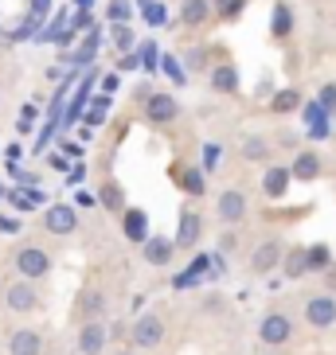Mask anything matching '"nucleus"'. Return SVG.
Wrapping results in <instances>:
<instances>
[{"label": "nucleus", "instance_id": "f257e3e1", "mask_svg": "<svg viewBox=\"0 0 336 355\" xmlns=\"http://www.w3.org/2000/svg\"><path fill=\"white\" fill-rule=\"evenodd\" d=\"M289 336H294V320H289L285 313H270L262 324H258V340H262V344H270V347L289 344Z\"/></svg>", "mask_w": 336, "mask_h": 355}, {"label": "nucleus", "instance_id": "f03ea898", "mask_svg": "<svg viewBox=\"0 0 336 355\" xmlns=\"http://www.w3.org/2000/svg\"><path fill=\"white\" fill-rule=\"evenodd\" d=\"M16 270H20L28 282H35V277H47V273H51V258H47L40 246H24V250L16 254Z\"/></svg>", "mask_w": 336, "mask_h": 355}, {"label": "nucleus", "instance_id": "7ed1b4c3", "mask_svg": "<svg viewBox=\"0 0 336 355\" xmlns=\"http://www.w3.org/2000/svg\"><path fill=\"white\" fill-rule=\"evenodd\" d=\"M305 320L313 324V328H333L336 324V301L328 297V293L309 297V301H305Z\"/></svg>", "mask_w": 336, "mask_h": 355}, {"label": "nucleus", "instance_id": "20e7f679", "mask_svg": "<svg viewBox=\"0 0 336 355\" xmlns=\"http://www.w3.org/2000/svg\"><path fill=\"white\" fill-rule=\"evenodd\" d=\"M129 340H133L137 347H160V340H165V324H160V316H141V320L133 324Z\"/></svg>", "mask_w": 336, "mask_h": 355}, {"label": "nucleus", "instance_id": "39448f33", "mask_svg": "<svg viewBox=\"0 0 336 355\" xmlns=\"http://www.w3.org/2000/svg\"><path fill=\"white\" fill-rule=\"evenodd\" d=\"M4 301H8L12 313H32V309H40V293L28 285V277L24 282H12L8 293H4Z\"/></svg>", "mask_w": 336, "mask_h": 355}, {"label": "nucleus", "instance_id": "423d86ee", "mask_svg": "<svg viewBox=\"0 0 336 355\" xmlns=\"http://www.w3.org/2000/svg\"><path fill=\"white\" fill-rule=\"evenodd\" d=\"M43 227L51 230V234H71V230L78 227V215H74V207H67V203H55V207L43 211Z\"/></svg>", "mask_w": 336, "mask_h": 355}, {"label": "nucleus", "instance_id": "0eeeda50", "mask_svg": "<svg viewBox=\"0 0 336 355\" xmlns=\"http://www.w3.org/2000/svg\"><path fill=\"white\" fill-rule=\"evenodd\" d=\"M145 114L149 121H157V125H168V121H176L180 117V102L172 94H153L145 102Z\"/></svg>", "mask_w": 336, "mask_h": 355}, {"label": "nucleus", "instance_id": "6e6552de", "mask_svg": "<svg viewBox=\"0 0 336 355\" xmlns=\"http://www.w3.org/2000/svg\"><path fill=\"white\" fill-rule=\"evenodd\" d=\"M215 215L223 223H242L246 219V196L242 191H223L219 203H215Z\"/></svg>", "mask_w": 336, "mask_h": 355}, {"label": "nucleus", "instance_id": "1a4fd4ad", "mask_svg": "<svg viewBox=\"0 0 336 355\" xmlns=\"http://www.w3.org/2000/svg\"><path fill=\"white\" fill-rule=\"evenodd\" d=\"M200 242V215L196 211H184L180 215V227H176V239H172V246H180V250H192Z\"/></svg>", "mask_w": 336, "mask_h": 355}, {"label": "nucleus", "instance_id": "9d476101", "mask_svg": "<svg viewBox=\"0 0 336 355\" xmlns=\"http://www.w3.org/2000/svg\"><path fill=\"white\" fill-rule=\"evenodd\" d=\"M106 340H110V336H106V328L98 320H86L83 324V332H78V352L83 355H98L106 347Z\"/></svg>", "mask_w": 336, "mask_h": 355}, {"label": "nucleus", "instance_id": "9b49d317", "mask_svg": "<svg viewBox=\"0 0 336 355\" xmlns=\"http://www.w3.org/2000/svg\"><path fill=\"white\" fill-rule=\"evenodd\" d=\"M305 125H309V137L313 141H321V137H328V114H325V105L317 102H305Z\"/></svg>", "mask_w": 336, "mask_h": 355}, {"label": "nucleus", "instance_id": "f8f14e48", "mask_svg": "<svg viewBox=\"0 0 336 355\" xmlns=\"http://www.w3.org/2000/svg\"><path fill=\"white\" fill-rule=\"evenodd\" d=\"M94 83H98V74H94V71L86 74L83 83H78V90H74V102L67 105V117H63L67 125H74V121L83 117V110H86V98H90V86H94Z\"/></svg>", "mask_w": 336, "mask_h": 355}, {"label": "nucleus", "instance_id": "ddd939ff", "mask_svg": "<svg viewBox=\"0 0 336 355\" xmlns=\"http://www.w3.org/2000/svg\"><path fill=\"white\" fill-rule=\"evenodd\" d=\"M40 347H43V340H40V332H32V328H20V332H12V340H8L12 355H40Z\"/></svg>", "mask_w": 336, "mask_h": 355}, {"label": "nucleus", "instance_id": "4468645a", "mask_svg": "<svg viewBox=\"0 0 336 355\" xmlns=\"http://www.w3.org/2000/svg\"><path fill=\"white\" fill-rule=\"evenodd\" d=\"M289 184H294V176H289V168H266L262 176V188L270 199H282L285 191H289Z\"/></svg>", "mask_w": 336, "mask_h": 355}, {"label": "nucleus", "instance_id": "2eb2a0df", "mask_svg": "<svg viewBox=\"0 0 336 355\" xmlns=\"http://www.w3.org/2000/svg\"><path fill=\"white\" fill-rule=\"evenodd\" d=\"M208 270H211V258H208V254H200V258L192 261L188 270L172 277V285H176V289H192V285H200V282H203V273H208Z\"/></svg>", "mask_w": 336, "mask_h": 355}, {"label": "nucleus", "instance_id": "dca6fc26", "mask_svg": "<svg viewBox=\"0 0 336 355\" xmlns=\"http://www.w3.org/2000/svg\"><path fill=\"white\" fill-rule=\"evenodd\" d=\"M278 258H282V246H278V239H270V242H262V246L254 250L251 266H254L258 273H270L274 266H278Z\"/></svg>", "mask_w": 336, "mask_h": 355}, {"label": "nucleus", "instance_id": "f3484780", "mask_svg": "<svg viewBox=\"0 0 336 355\" xmlns=\"http://www.w3.org/2000/svg\"><path fill=\"white\" fill-rule=\"evenodd\" d=\"M211 86H215L219 94H235V90H239V71H235L231 63L211 67Z\"/></svg>", "mask_w": 336, "mask_h": 355}, {"label": "nucleus", "instance_id": "a211bd4d", "mask_svg": "<svg viewBox=\"0 0 336 355\" xmlns=\"http://www.w3.org/2000/svg\"><path fill=\"white\" fill-rule=\"evenodd\" d=\"M317 172H321V160H317V153H309V148H305L301 157L294 160V168H289V176H294V180H301V184L317 180Z\"/></svg>", "mask_w": 336, "mask_h": 355}, {"label": "nucleus", "instance_id": "6ab92c4d", "mask_svg": "<svg viewBox=\"0 0 336 355\" xmlns=\"http://www.w3.org/2000/svg\"><path fill=\"white\" fill-rule=\"evenodd\" d=\"M141 250H145V261H153V266H165V261L172 258V242H168V239H157V234H153V239L141 242Z\"/></svg>", "mask_w": 336, "mask_h": 355}, {"label": "nucleus", "instance_id": "aec40b11", "mask_svg": "<svg viewBox=\"0 0 336 355\" xmlns=\"http://www.w3.org/2000/svg\"><path fill=\"white\" fill-rule=\"evenodd\" d=\"M208 0H184V8H180V20L188 24V28H200V24H208Z\"/></svg>", "mask_w": 336, "mask_h": 355}, {"label": "nucleus", "instance_id": "412c9836", "mask_svg": "<svg viewBox=\"0 0 336 355\" xmlns=\"http://www.w3.org/2000/svg\"><path fill=\"white\" fill-rule=\"evenodd\" d=\"M309 270H313V266H309V250H305V246L285 254V277H305Z\"/></svg>", "mask_w": 336, "mask_h": 355}, {"label": "nucleus", "instance_id": "4be33fe9", "mask_svg": "<svg viewBox=\"0 0 336 355\" xmlns=\"http://www.w3.org/2000/svg\"><path fill=\"white\" fill-rule=\"evenodd\" d=\"M98 40H102V35H98L94 28H90V32H86V40H83V47H78L74 55H63V59H67V63H94V55H98Z\"/></svg>", "mask_w": 336, "mask_h": 355}, {"label": "nucleus", "instance_id": "5701e85b", "mask_svg": "<svg viewBox=\"0 0 336 355\" xmlns=\"http://www.w3.org/2000/svg\"><path fill=\"white\" fill-rule=\"evenodd\" d=\"M270 32L278 35V40H285V35L294 32V16H289V8H285V4H274V16H270Z\"/></svg>", "mask_w": 336, "mask_h": 355}, {"label": "nucleus", "instance_id": "b1692460", "mask_svg": "<svg viewBox=\"0 0 336 355\" xmlns=\"http://www.w3.org/2000/svg\"><path fill=\"white\" fill-rule=\"evenodd\" d=\"M126 239L129 242H145L149 234H145V211H126Z\"/></svg>", "mask_w": 336, "mask_h": 355}, {"label": "nucleus", "instance_id": "393cba45", "mask_svg": "<svg viewBox=\"0 0 336 355\" xmlns=\"http://www.w3.org/2000/svg\"><path fill=\"white\" fill-rule=\"evenodd\" d=\"M102 309H106L102 293H83V301H78V316H83V320H98Z\"/></svg>", "mask_w": 336, "mask_h": 355}, {"label": "nucleus", "instance_id": "a878e982", "mask_svg": "<svg viewBox=\"0 0 336 355\" xmlns=\"http://www.w3.org/2000/svg\"><path fill=\"white\" fill-rule=\"evenodd\" d=\"M242 157L246 160H270V141H266V137H246V141H242Z\"/></svg>", "mask_w": 336, "mask_h": 355}, {"label": "nucleus", "instance_id": "bb28decb", "mask_svg": "<svg viewBox=\"0 0 336 355\" xmlns=\"http://www.w3.org/2000/svg\"><path fill=\"white\" fill-rule=\"evenodd\" d=\"M106 110H110V98H94V102H90V110H83V121H86V125H90V129H94V125H102V121H106Z\"/></svg>", "mask_w": 336, "mask_h": 355}, {"label": "nucleus", "instance_id": "cd10ccee", "mask_svg": "<svg viewBox=\"0 0 336 355\" xmlns=\"http://www.w3.org/2000/svg\"><path fill=\"white\" fill-rule=\"evenodd\" d=\"M203 176H208L203 168H188V172L180 176V184H184V191H188V196H203V188H208V184H203Z\"/></svg>", "mask_w": 336, "mask_h": 355}, {"label": "nucleus", "instance_id": "c85d7f7f", "mask_svg": "<svg viewBox=\"0 0 336 355\" xmlns=\"http://www.w3.org/2000/svg\"><path fill=\"white\" fill-rule=\"evenodd\" d=\"M141 4V12H145V20L153 24V28H160V24L168 20V12H165V4H157V0H137Z\"/></svg>", "mask_w": 336, "mask_h": 355}, {"label": "nucleus", "instance_id": "c756f323", "mask_svg": "<svg viewBox=\"0 0 336 355\" xmlns=\"http://www.w3.org/2000/svg\"><path fill=\"white\" fill-rule=\"evenodd\" d=\"M106 16H110V24H129L133 8H129L126 0H110V4H106Z\"/></svg>", "mask_w": 336, "mask_h": 355}, {"label": "nucleus", "instance_id": "7c9ffc66", "mask_svg": "<svg viewBox=\"0 0 336 355\" xmlns=\"http://www.w3.org/2000/svg\"><path fill=\"white\" fill-rule=\"evenodd\" d=\"M157 43H141V47H137V59H141V67H145V71H157L160 67V59H157Z\"/></svg>", "mask_w": 336, "mask_h": 355}, {"label": "nucleus", "instance_id": "2f4dec72", "mask_svg": "<svg viewBox=\"0 0 336 355\" xmlns=\"http://www.w3.org/2000/svg\"><path fill=\"white\" fill-rule=\"evenodd\" d=\"M160 67H165V74L172 78V83H180V86H184V78H188V71L180 67V59H176V55H165V59H160Z\"/></svg>", "mask_w": 336, "mask_h": 355}, {"label": "nucleus", "instance_id": "473e14b6", "mask_svg": "<svg viewBox=\"0 0 336 355\" xmlns=\"http://www.w3.org/2000/svg\"><path fill=\"white\" fill-rule=\"evenodd\" d=\"M219 160H223V145L208 141V145H203V172H215V168H219Z\"/></svg>", "mask_w": 336, "mask_h": 355}, {"label": "nucleus", "instance_id": "72a5a7b5", "mask_svg": "<svg viewBox=\"0 0 336 355\" xmlns=\"http://www.w3.org/2000/svg\"><path fill=\"white\" fill-rule=\"evenodd\" d=\"M297 105H301L297 90H282V94L274 98V110H278V114H289V110H297Z\"/></svg>", "mask_w": 336, "mask_h": 355}, {"label": "nucleus", "instance_id": "f704fd0d", "mask_svg": "<svg viewBox=\"0 0 336 355\" xmlns=\"http://www.w3.org/2000/svg\"><path fill=\"white\" fill-rule=\"evenodd\" d=\"M317 102L325 105V114L333 117L336 114V83H328V86H321V94H317Z\"/></svg>", "mask_w": 336, "mask_h": 355}, {"label": "nucleus", "instance_id": "c9c22d12", "mask_svg": "<svg viewBox=\"0 0 336 355\" xmlns=\"http://www.w3.org/2000/svg\"><path fill=\"white\" fill-rule=\"evenodd\" d=\"M114 43H117V51H129V47H133V32H129V24H114Z\"/></svg>", "mask_w": 336, "mask_h": 355}, {"label": "nucleus", "instance_id": "e433bc0d", "mask_svg": "<svg viewBox=\"0 0 336 355\" xmlns=\"http://www.w3.org/2000/svg\"><path fill=\"white\" fill-rule=\"evenodd\" d=\"M67 28H71V32L78 35V32H90V28H94V20H90V12H86V8H78V16H74V24H67Z\"/></svg>", "mask_w": 336, "mask_h": 355}, {"label": "nucleus", "instance_id": "4c0bfd02", "mask_svg": "<svg viewBox=\"0 0 336 355\" xmlns=\"http://www.w3.org/2000/svg\"><path fill=\"white\" fill-rule=\"evenodd\" d=\"M32 125H35V105H24L20 110V133H28Z\"/></svg>", "mask_w": 336, "mask_h": 355}, {"label": "nucleus", "instance_id": "58836bf2", "mask_svg": "<svg viewBox=\"0 0 336 355\" xmlns=\"http://www.w3.org/2000/svg\"><path fill=\"white\" fill-rule=\"evenodd\" d=\"M8 199H12V207H16V211H32V207H35L32 199L20 196V191H8Z\"/></svg>", "mask_w": 336, "mask_h": 355}, {"label": "nucleus", "instance_id": "ea45409f", "mask_svg": "<svg viewBox=\"0 0 336 355\" xmlns=\"http://www.w3.org/2000/svg\"><path fill=\"white\" fill-rule=\"evenodd\" d=\"M47 12H51V0H32V16L35 20H43Z\"/></svg>", "mask_w": 336, "mask_h": 355}, {"label": "nucleus", "instance_id": "a19ab883", "mask_svg": "<svg viewBox=\"0 0 336 355\" xmlns=\"http://www.w3.org/2000/svg\"><path fill=\"white\" fill-rule=\"evenodd\" d=\"M203 55H208L203 47H196V51H188V67H192V71H196V67H203ZM188 67H184V71H188Z\"/></svg>", "mask_w": 336, "mask_h": 355}, {"label": "nucleus", "instance_id": "79ce46f5", "mask_svg": "<svg viewBox=\"0 0 336 355\" xmlns=\"http://www.w3.org/2000/svg\"><path fill=\"white\" fill-rule=\"evenodd\" d=\"M16 230H20V219H4L0 215V234H16Z\"/></svg>", "mask_w": 336, "mask_h": 355}, {"label": "nucleus", "instance_id": "37998d69", "mask_svg": "<svg viewBox=\"0 0 336 355\" xmlns=\"http://www.w3.org/2000/svg\"><path fill=\"white\" fill-rule=\"evenodd\" d=\"M102 199L110 203V207H117V211H121V196H117V188H106V191H102Z\"/></svg>", "mask_w": 336, "mask_h": 355}, {"label": "nucleus", "instance_id": "c03bdc74", "mask_svg": "<svg viewBox=\"0 0 336 355\" xmlns=\"http://www.w3.org/2000/svg\"><path fill=\"white\" fill-rule=\"evenodd\" d=\"M63 157H74V160H78V157H83V145H74V141H67V145H63Z\"/></svg>", "mask_w": 336, "mask_h": 355}, {"label": "nucleus", "instance_id": "a18cd8bd", "mask_svg": "<svg viewBox=\"0 0 336 355\" xmlns=\"http://www.w3.org/2000/svg\"><path fill=\"white\" fill-rule=\"evenodd\" d=\"M102 90H106V94H114V90H117V74H106V78H102Z\"/></svg>", "mask_w": 336, "mask_h": 355}, {"label": "nucleus", "instance_id": "49530a36", "mask_svg": "<svg viewBox=\"0 0 336 355\" xmlns=\"http://www.w3.org/2000/svg\"><path fill=\"white\" fill-rule=\"evenodd\" d=\"M83 176H86V168H83V164H74V168H71V180H67V184H83Z\"/></svg>", "mask_w": 336, "mask_h": 355}, {"label": "nucleus", "instance_id": "de8ad7c7", "mask_svg": "<svg viewBox=\"0 0 336 355\" xmlns=\"http://www.w3.org/2000/svg\"><path fill=\"white\" fill-rule=\"evenodd\" d=\"M211 270H215V277H219V273L227 270V266H223V254H211Z\"/></svg>", "mask_w": 336, "mask_h": 355}, {"label": "nucleus", "instance_id": "09e8293b", "mask_svg": "<svg viewBox=\"0 0 336 355\" xmlns=\"http://www.w3.org/2000/svg\"><path fill=\"white\" fill-rule=\"evenodd\" d=\"M133 67H141V59H137V55H126V59H121V71H133Z\"/></svg>", "mask_w": 336, "mask_h": 355}, {"label": "nucleus", "instance_id": "8fccbe9b", "mask_svg": "<svg viewBox=\"0 0 336 355\" xmlns=\"http://www.w3.org/2000/svg\"><path fill=\"white\" fill-rule=\"evenodd\" d=\"M78 207H94V196L90 191H78Z\"/></svg>", "mask_w": 336, "mask_h": 355}, {"label": "nucleus", "instance_id": "3c124183", "mask_svg": "<svg viewBox=\"0 0 336 355\" xmlns=\"http://www.w3.org/2000/svg\"><path fill=\"white\" fill-rule=\"evenodd\" d=\"M239 4H242V0H219V8H223V12H227V16H231V12H235V8H239Z\"/></svg>", "mask_w": 336, "mask_h": 355}, {"label": "nucleus", "instance_id": "603ef678", "mask_svg": "<svg viewBox=\"0 0 336 355\" xmlns=\"http://www.w3.org/2000/svg\"><path fill=\"white\" fill-rule=\"evenodd\" d=\"M74 4H78V8H90V4H94V0H74Z\"/></svg>", "mask_w": 336, "mask_h": 355}, {"label": "nucleus", "instance_id": "864d4df0", "mask_svg": "<svg viewBox=\"0 0 336 355\" xmlns=\"http://www.w3.org/2000/svg\"><path fill=\"white\" fill-rule=\"evenodd\" d=\"M0 196H8V188H4V184H0Z\"/></svg>", "mask_w": 336, "mask_h": 355}, {"label": "nucleus", "instance_id": "5fc2aeb1", "mask_svg": "<svg viewBox=\"0 0 336 355\" xmlns=\"http://www.w3.org/2000/svg\"><path fill=\"white\" fill-rule=\"evenodd\" d=\"M117 355H133V352H117Z\"/></svg>", "mask_w": 336, "mask_h": 355}]
</instances>
